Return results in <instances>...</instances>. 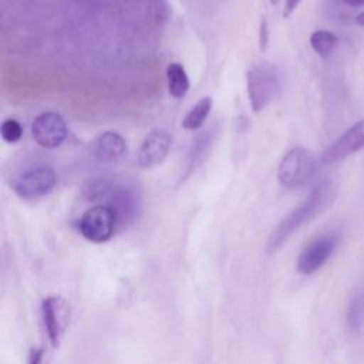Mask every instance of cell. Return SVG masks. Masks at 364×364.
<instances>
[{
    "instance_id": "e0dca14e",
    "label": "cell",
    "mask_w": 364,
    "mask_h": 364,
    "mask_svg": "<svg viewBox=\"0 0 364 364\" xmlns=\"http://www.w3.org/2000/svg\"><path fill=\"white\" fill-rule=\"evenodd\" d=\"M337 44V37L327 30H316L310 36V46L320 57H328Z\"/></svg>"
},
{
    "instance_id": "7c38bea8",
    "label": "cell",
    "mask_w": 364,
    "mask_h": 364,
    "mask_svg": "<svg viewBox=\"0 0 364 364\" xmlns=\"http://www.w3.org/2000/svg\"><path fill=\"white\" fill-rule=\"evenodd\" d=\"M128 152L127 141L115 131H105L92 141V154L97 161L111 164L124 158Z\"/></svg>"
},
{
    "instance_id": "5bb4252c",
    "label": "cell",
    "mask_w": 364,
    "mask_h": 364,
    "mask_svg": "<svg viewBox=\"0 0 364 364\" xmlns=\"http://www.w3.org/2000/svg\"><path fill=\"white\" fill-rule=\"evenodd\" d=\"M166 81L168 92L171 97L181 100L189 91V78L186 70L179 63H171L166 67Z\"/></svg>"
},
{
    "instance_id": "d6986e66",
    "label": "cell",
    "mask_w": 364,
    "mask_h": 364,
    "mask_svg": "<svg viewBox=\"0 0 364 364\" xmlns=\"http://www.w3.org/2000/svg\"><path fill=\"white\" fill-rule=\"evenodd\" d=\"M269 44V26L267 20L263 17L260 20V27H259V48L260 51H264Z\"/></svg>"
},
{
    "instance_id": "8992f818",
    "label": "cell",
    "mask_w": 364,
    "mask_h": 364,
    "mask_svg": "<svg viewBox=\"0 0 364 364\" xmlns=\"http://www.w3.org/2000/svg\"><path fill=\"white\" fill-rule=\"evenodd\" d=\"M68 128L65 119L55 111L38 114L31 124V136L43 148L54 149L67 139Z\"/></svg>"
},
{
    "instance_id": "6da1fadb",
    "label": "cell",
    "mask_w": 364,
    "mask_h": 364,
    "mask_svg": "<svg viewBox=\"0 0 364 364\" xmlns=\"http://www.w3.org/2000/svg\"><path fill=\"white\" fill-rule=\"evenodd\" d=\"M334 200V189L328 182H320L316 185L301 205L293 209L272 232L267 250L276 252L300 226L309 223L324 209H327Z\"/></svg>"
},
{
    "instance_id": "ba28073f",
    "label": "cell",
    "mask_w": 364,
    "mask_h": 364,
    "mask_svg": "<svg viewBox=\"0 0 364 364\" xmlns=\"http://www.w3.org/2000/svg\"><path fill=\"white\" fill-rule=\"evenodd\" d=\"M172 146V135L166 129H152L144 138L136 152V165L142 169L154 168L165 161Z\"/></svg>"
},
{
    "instance_id": "9c48e42d",
    "label": "cell",
    "mask_w": 364,
    "mask_h": 364,
    "mask_svg": "<svg viewBox=\"0 0 364 364\" xmlns=\"http://www.w3.org/2000/svg\"><path fill=\"white\" fill-rule=\"evenodd\" d=\"M337 246L336 235H323L311 240L299 255L297 270L301 274L316 273L333 255Z\"/></svg>"
},
{
    "instance_id": "3957f363",
    "label": "cell",
    "mask_w": 364,
    "mask_h": 364,
    "mask_svg": "<svg viewBox=\"0 0 364 364\" xmlns=\"http://www.w3.org/2000/svg\"><path fill=\"white\" fill-rule=\"evenodd\" d=\"M316 171L317 162L313 154L303 146H294L283 155L277 168V179L283 188L297 189L304 186Z\"/></svg>"
},
{
    "instance_id": "52a82bcc",
    "label": "cell",
    "mask_w": 364,
    "mask_h": 364,
    "mask_svg": "<svg viewBox=\"0 0 364 364\" xmlns=\"http://www.w3.org/2000/svg\"><path fill=\"white\" fill-rule=\"evenodd\" d=\"M71 316L70 303L61 296H48L41 303V317L47 337L53 347H57L68 327Z\"/></svg>"
},
{
    "instance_id": "603a6c76",
    "label": "cell",
    "mask_w": 364,
    "mask_h": 364,
    "mask_svg": "<svg viewBox=\"0 0 364 364\" xmlns=\"http://www.w3.org/2000/svg\"><path fill=\"white\" fill-rule=\"evenodd\" d=\"M355 21H357V24L358 26H361V27H364V13H360L358 16H357V18H355Z\"/></svg>"
},
{
    "instance_id": "277c9868",
    "label": "cell",
    "mask_w": 364,
    "mask_h": 364,
    "mask_svg": "<svg viewBox=\"0 0 364 364\" xmlns=\"http://www.w3.org/2000/svg\"><path fill=\"white\" fill-rule=\"evenodd\" d=\"M77 228L88 242L104 243L114 236L119 226L114 209L109 205L102 203L85 210L78 219Z\"/></svg>"
},
{
    "instance_id": "2e32d148",
    "label": "cell",
    "mask_w": 364,
    "mask_h": 364,
    "mask_svg": "<svg viewBox=\"0 0 364 364\" xmlns=\"http://www.w3.org/2000/svg\"><path fill=\"white\" fill-rule=\"evenodd\" d=\"M115 183L107 178H90L82 185V196L87 200H97L107 198Z\"/></svg>"
},
{
    "instance_id": "ac0fdd59",
    "label": "cell",
    "mask_w": 364,
    "mask_h": 364,
    "mask_svg": "<svg viewBox=\"0 0 364 364\" xmlns=\"http://www.w3.org/2000/svg\"><path fill=\"white\" fill-rule=\"evenodd\" d=\"M0 135L1 139L7 144H16L23 136V127L14 118H7L0 125Z\"/></svg>"
},
{
    "instance_id": "8fae6325",
    "label": "cell",
    "mask_w": 364,
    "mask_h": 364,
    "mask_svg": "<svg viewBox=\"0 0 364 364\" xmlns=\"http://www.w3.org/2000/svg\"><path fill=\"white\" fill-rule=\"evenodd\" d=\"M107 205L114 209L118 219V226H127L136 218L141 200L134 186L114 185L112 191L107 196Z\"/></svg>"
},
{
    "instance_id": "ffe728a7",
    "label": "cell",
    "mask_w": 364,
    "mask_h": 364,
    "mask_svg": "<svg viewBox=\"0 0 364 364\" xmlns=\"http://www.w3.org/2000/svg\"><path fill=\"white\" fill-rule=\"evenodd\" d=\"M301 0H284V9H283V17L289 18L294 10L299 7Z\"/></svg>"
},
{
    "instance_id": "5b68a950",
    "label": "cell",
    "mask_w": 364,
    "mask_h": 364,
    "mask_svg": "<svg viewBox=\"0 0 364 364\" xmlns=\"http://www.w3.org/2000/svg\"><path fill=\"white\" fill-rule=\"evenodd\" d=\"M57 185V173L54 168L43 165L23 172L13 182L14 193L26 200L41 198L50 193Z\"/></svg>"
},
{
    "instance_id": "7402d4cb",
    "label": "cell",
    "mask_w": 364,
    "mask_h": 364,
    "mask_svg": "<svg viewBox=\"0 0 364 364\" xmlns=\"http://www.w3.org/2000/svg\"><path fill=\"white\" fill-rule=\"evenodd\" d=\"M340 1L351 7H364V0H340Z\"/></svg>"
},
{
    "instance_id": "4fadbf2b",
    "label": "cell",
    "mask_w": 364,
    "mask_h": 364,
    "mask_svg": "<svg viewBox=\"0 0 364 364\" xmlns=\"http://www.w3.org/2000/svg\"><path fill=\"white\" fill-rule=\"evenodd\" d=\"M216 127H210L205 131H202L189 145L188 152H186V158H185V164H183V171L181 175V182H183L186 178H189L195 169L203 162L205 156L208 155V152L212 148V144L215 141L216 136Z\"/></svg>"
},
{
    "instance_id": "9a60e30c",
    "label": "cell",
    "mask_w": 364,
    "mask_h": 364,
    "mask_svg": "<svg viewBox=\"0 0 364 364\" xmlns=\"http://www.w3.org/2000/svg\"><path fill=\"white\" fill-rule=\"evenodd\" d=\"M212 104H213V101L210 97H202L183 117L182 128L186 131L199 129L208 119L210 109H212Z\"/></svg>"
},
{
    "instance_id": "7a4b0ae2",
    "label": "cell",
    "mask_w": 364,
    "mask_h": 364,
    "mask_svg": "<svg viewBox=\"0 0 364 364\" xmlns=\"http://www.w3.org/2000/svg\"><path fill=\"white\" fill-rule=\"evenodd\" d=\"M246 88L252 111H263L280 95L282 81L277 68L266 61L255 64L246 71Z\"/></svg>"
},
{
    "instance_id": "44dd1931",
    "label": "cell",
    "mask_w": 364,
    "mask_h": 364,
    "mask_svg": "<svg viewBox=\"0 0 364 364\" xmlns=\"http://www.w3.org/2000/svg\"><path fill=\"white\" fill-rule=\"evenodd\" d=\"M41 360H43V350L41 348L31 350L28 364H41Z\"/></svg>"
},
{
    "instance_id": "cb8c5ba5",
    "label": "cell",
    "mask_w": 364,
    "mask_h": 364,
    "mask_svg": "<svg viewBox=\"0 0 364 364\" xmlns=\"http://www.w3.org/2000/svg\"><path fill=\"white\" fill-rule=\"evenodd\" d=\"M279 1H280V0H270V3H272V4H273V6H276V4H279Z\"/></svg>"
},
{
    "instance_id": "30bf717a",
    "label": "cell",
    "mask_w": 364,
    "mask_h": 364,
    "mask_svg": "<svg viewBox=\"0 0 364 364\" xmlns=\"http://www.w3.org/2000/svg\"><path fill=\"white\" fill-rule=\"evenodd\" d=\"M364 148V119L351 125L321 155V164L331 165Z\"/></svg>"
}]
</instances>
